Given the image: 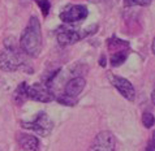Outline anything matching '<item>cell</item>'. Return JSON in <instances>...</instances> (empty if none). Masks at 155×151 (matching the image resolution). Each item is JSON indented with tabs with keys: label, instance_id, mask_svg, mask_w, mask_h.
Listing matches in <instances>:
<instances>
[{
	"label": "cell",
	"instance_id": "1",
	"mask_svg": "<svg viewBox=\"0 0 155 151\" xmlns=\"http://www.w3.org/2000/svg\"><path fill=\"white\" fill-rule=\"evenodd\" d=\"M18 47L21 51L30 56V57H38L42 51V28L41 22L35 16L30 17L26 28L24 29L20 37Z\"/></svg>",
	"mask_w": 155,
	"mask_h": 151
},
{
	"label": "cell",
	"instance_id": "2",
	"mask_svg": "<svg viewBox=\"0 0 155 151\" xmlns=\"http://www.w3.org/2000/svg\"><path fill=\"white\" fill-rule=\"evenodd\" d=\"M0 69L4 72H17L18 69H25L26 73H33V68L24 57V52L20 47L5 43V48L0 51Z\"/></svg>",
	"mask_w": 155,
	"mask_h": 151
},
{
	"label": "cell",
	"instance_id": "3",
	"mask_svg": "<svg viewBox=\"0 0 155 151\" xmlns=\"http://www.w3.org/2000/svg\"><path fill=\"white\" fill-rule=\"evenodd\" d=\"M97 30H98V25L89 26L82 30H80L78 28L69 26V25H63V26L58 28L56 30V39L60 46L65 47L74 44V43L87 38L89 35H93V34L97 33Z\"/></svg>",
	"mask_w": 155,
	"mask_h": 151
},
{
	"label": "cell",
	"instance_id": "4",
	"mask_svg": "<svg viewBox=\"0 0 155 151\" xmlns=\"http://www.w3.org/2000/svg\"><path fill=\"white\" fill-rule=\"evenodd\" d=\"M21 126L26 130L37 133L41 137H47L52 130L54 124L52 120L48 117V115L45 111H41L31 121H21Z\"/></svg>",
	"mask_w": 155,
	"mask_h": 151
},
{
	"label": "cell",
	"instance_id": "5",
	"mask_svg": "<svg viewBox=\"0 0 155 151\" xmlns=\"http://www.w3.org/2000/svg\"><path fill=\"white\" fill-rule=\"evenodd\" d=\"M28 99L41 103H50L55 99V94L46 84L37 82L28 86Z\"/></svg>",
	"mask_w": 155,
	"mask_h": 151
},
{
	"label": "cell",
	"instance_id": "6",
	"mask_svg": "<svg viewBox=\"0 0 155 151\" xmlns=\"http://www.w3.org/2000/svg\"><path fill=\"white\" fill-rule=\"evenodd\" d=\"M89 15V11L85 5H67L60 12V20L67 25H72L80 21H84Z\"/></svg>",
	"mask_w": 155,
	"mask_h": 151
},
{
	"label": "cell",
	"instance_id": "7",
	"mask_svg": "<svg viewBox=\"0 0 155 151\" xmlns=\"http://www.w3.org/2000/svg\"><path fill=\"white\" fill-rule=\"evenodd\" d=\"M116 140L115 136L108 130L98 133L97 137L89 146V151H115Z\"/></svg>",
	"mask_w": 155,
	"mask_h": 151
},
{
	"label": "cell",
	"instance_id": "8",
	"mask_svg": "<svg viewBox=\"0 0 155 151\" xmlns=\"http://www.w3.org/2000/svg\"><path fill=\"white\" fill-rule=\"evenodd\" d=\"M108 80L111 85L117 90L120 95H123L125 99H128L129 102H133L136 98V90H134V86L130 84V81H128L127 78L124 77H120V76H116V74H108Z\"/></svg>",
	"mask_w": 155,
	"mask_h": 151
},
{
	"label": "cell",
	"instance_id": "9",
	"mask_svg": "<svg viewBox=\"0 0 155 151\" xmlns=\"http://www.w3.org/2000/svg\"><path fill=\"white\" fill-rule=\"evenodd\" d=\"M85 86H86V81H85L84 77L82 76H76L65 84L63 94H65V95L71 97V98L77 99V97L84 91Z\"/></svg>",
	"mask_w": 155,
	"mask_h": 151
},
{
	"label": "cell",
	"instance_id": "10",
	"mask_svg": "<svg viewBox=\"0 0 155 151\" xmlns=\"http://www.w3.org/2000/svg\"><path fill=\"white\" fill-rule=\"evenodd\" d=\"M17 142L18 146L24 151H38L39 150V140L28 133H18L17 134Z\"/></svg>",
	"mask_w": 155,
	"mask_h": 151
},
{
	"label": "cell",
	"instance_id": "11",
	"mask_svg": "<svg viewBox=\"0 0 155 151\" xmlns=\"http://www.w3.org/2000/svg\"><path fill=\"white\" fill-rule=\"evenodd\" d=\"M129 52H130V48H124V50H119L112 52V55H111V65L115 68L123 65L127 61Z\"/></svg>",
	"mask_w": 155,
	"mask_h": 151
},
{
	"label": "cell",
	"instance_id": "12",
	"mask_svg": "<svg viewBox=\"0 0 155 151\" xmlns=\"http://www.w3.org/2000/svg\"><path fill=\"white\" fill-rule=\"evenodd\" d=\"M13 99L16 102V104H24V102L28 99V85L26 82H22L17 86V89L15 90V94H13Z\"/></svg>",
	"mask_w": 155,
	"mask_h": 151
},
{
	"label": "cell",
	"instance_id": "13",
	"mask_svg": "<svg viewBox=\"0 0 155 151\" xmlns=\"http://www.w3.org/2000/svg\"><path fill=\"white\" fill-rule=\"evenodd\" d=\"M108 48L115 52V51L119 50H124V48H129V43L127 41L119 39L117 37H111L108 39Z\"/></svg>",
	"mask_w": 155,
	"mask_h": 151
},
{
	"label": "cell",
	"instance_id": "14",
	"mask_svg": "<svg viewBox=\"0 0 155 151\" xmlns=\"http://www.w3.org/2000/svg\"><path fill=\"white\" fill-rule=\"evenodd\" d=\"M55 99H56L58 103H60V104H64V106H68V107H73V106L77 104V99L68 97V95H65V94L55 97Z\"/></svg>",
	"mask_w": 155,
	"mask_h": 151
},
{
	"label": "cell",
	"instance_id": "15",
	"mask_svg": "<svg viewBox=\"0 0 155 151\" xmlns=\"http://www.w3.org/2000/svg\"><path fill=\"white\" fill-rule=\"evenodd\" d=\"M142 124H143L145 128H153L154 125V115L151 113V112L146 111L143 112V115H142Z\"/></svg>",
	"mask_w": 155,
	"mask_h": 151
},
{
	"label": "cell",
	"instance_id": "16",
	"mask_svg": "<svg viewBox=\"0 0 155 151\" xmlns=\"http://www.w3.org/2000/svg\"><path fill=\"white\" fill-rule=\"evenodd\" d=\"M38 5L41 7V9H42V12H43V16H47L48 15V12H50V9H51V3H50V0H34Z\"/></svg>",
	"mask_w": 155,
	"mask_h": 151
},
{
	"label": "cell",
	"instance_id": "17",
	"mask_svg": "<svg viewBox=\"0 0 155 151\" xmlns=\"http://www.w3.org/2000/svg\"><path fill=\"white\" fill-rule=\"evenodd\" d=\"M153 0H132L133 4L136 5H141V7H146V5H150Z\"/></svg>",
	"mask_w": 155,
	"mask_h": 151
},
{
	"label": "cell",
	"instance_id": "18",
	"mask_svg": "<svg viewBox=\"0 0 155 151\" xmlns=\"http://www.w3.org/2000/svg\"><path fill=\"white\" fill-rule=\"evenodd\" d=\"M146 151H155V147H154V142H153V140L149 142L147 147H146Z\"/></svg>",
	"mask_w": 155,
	"mask_h": 151
},
{
	"label": "cell",
	"instance_id": "19",
	"mask_svg": "<svg viewBox=\"0 0 155 151\" xmlns=\"http://www.w3.org/2000/svg\"><path fill=\"white\" fill-rule=\"evenodd\" d=\"M99 65H101V67H106V56H104V55L101 56V60H99Z\"/></svg>",
	"mask_w": 155,
	"mask_h": 151
}]
</instances>
